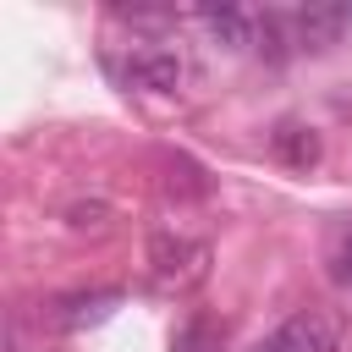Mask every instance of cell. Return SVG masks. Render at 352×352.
Instances as JSON below:
<instances>
[{"label":"cell","instance_id":"cell-8","mask_svg":"<svg viewBox=\"0 0 352 352\" xmlns=\"http://www.w3.org/2000/svg\"><path fill=\"white\" fill-rule=\"evenodd\" d=\"M170 352H220V324L214 319H187L170 341Z\"/></svg>","mask_w":352,"mask_h":352},{"label":"cell","instance_id":"cell-10","mask_svg":"<svg viewBox=\"0 0 352 352\" xmlns=\"http://www.w3.org/2000/svg\"><path fill=\"white\" fill-rule=\"evenodd\" d=\"M104 214H110L104 204H72V209H66V220H72V231H88V226H104Z\"/></svg>","mask_w":352,"mask_h":352},{"label":"cell","instance_id":"cell-9","mask_svg":"<svg viewBox=\"0 0 352 352\" xmlns=\"http://www.w3.org/2000/svg\"><path fill=\"white\" fill-rule=\"evenodd\" d=\"M330 275H336L341 286H352V231H346V236L330 248Z\"/></svg>","mask_w":352,"mask_h":352},{"label":"cell","instance_id":"cell-3","mask_svg":"<svg viewBox=\"0 0 352 352\" xmlns=\"http://www.w3.org/2000/svg\"><path fill=\"white\" fill-rule=\"evenodd\" d=\"M121 77H126V88H143V94H176L187 77V60L176 44H138L121 60Z\"/></svg>","mask_w":352,"mask_h":352},{"label":"cell","instance_id":"cell-1","mask_svg":"<svg viewBox=\"0 0 352 352\" xmlns=\"http://www.w3.org/2000/svg\"><path fill=\"white\" fill-rule=\"evenodd\" d=\"M148 275H154V286H165V292L198 286V280L209 275V242L182 236V231H160V236L148 242Z\"/></svg>","mask_w":352,"mask_h":352},{"label":"cell","instance_id":"cell-6","mask_svg":"<svg viewBox=\"0 0 352 352\" xmlns=\"http://www.w3.org/2000/svg\"><path fill=\"white\" fill-rule=\"evenodd\" d=\"M270 143H275V154H280L292 170L319 165V132H314V126H302V121H280V126L270 132Z\"/></svg>","mask_w":352,"mask_h":352},{"label":"cell","instance_id":"cell-5","mask_svg":"<svg viewBox=\"0 0 352 352\" xmlns=\"http://www.w3.org/2000/svg\"><path fill=\"white\" fill-rule=\"evenodd\" d=\"M192 16H198L204 33H209L214 44H226V50H242V44H253V33H258V16L242 11V6H198Z\"/></svg>","mask_w":352,"mask_h":352},{"label":"cell","instance_id":"cell-4","mask_svg":"<svg viewBox=\"0 0 352 352\" xmlns=\"http://www.w3.org/2000/svg\"><path fill=\"white\" fill-rule=\"evenodd\" d=\"M346 33H352V0H319V6L292 11V38L302 50H330Z\"/></svg>","mask_w":352,"mask_h":352},{"label":"cell","instance_id":"cell-2","mask_svg":"<svg viewBox=\"0 0 352 352\" xmlns=\"http://www.w3.org/2000/svg\"><path fill=\"white\" fill-rule=\"evenodd\" d=\"M253 352H341V319L330 308H297L270 336H258Z\"/></svg>","mask_w":352,"mask_h":352},{"label":"cell","instance_id":"cell-7","mask_svg":"<svg viewBox=\"0 0 352 352\" xmlns=\"http://www.w3.org/2000/svg\"><path fill=\"white\" fill-rule=\"evenodd\" d=\"M116 302H121V292H77V297H60V302H55V324H66V330H82V324L104 319Z\"/></svg>","mask_w":352,"mask_h":352}]
</instances>
